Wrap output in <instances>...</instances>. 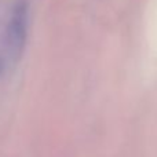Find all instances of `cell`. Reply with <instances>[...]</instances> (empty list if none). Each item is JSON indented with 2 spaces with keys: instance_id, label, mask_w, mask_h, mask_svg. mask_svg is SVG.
Listing matches in <instances>:
<instances>
[{
  "instance_id": "cell-1",
  "label": "cell",
  "mask_w": 157,
  "mask_h": 157,
  "mask_svg": "<svg viewBox=\"0 0 157 157\" xmlns=\"http://www.w3.org/2000/svg\"><path fill=\"white\" fill-rule=\"evenodd\" d=\"M29 14H30V3L29 0H17L11 10V17L8 19L7 39L8 50L18 58L26 43L28 29H29Z\"/></svg>"
},
{
  "instance_id": "cell-2",
  "label": "cell",
  "mask_w": 157,
  "mask_h": 157,
  "mask_svg": "<svg viewBox=\"0 0 157 157\" xmlns=\"http://www.w3.org/2000/svg\"><path fill=\"white\" fill-rule=\"evenodd\" d=\"M3 68H4V65H3L2 59H0V72H2V71H3Z\"/></svg>"
}]
</instances>
